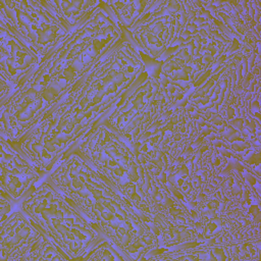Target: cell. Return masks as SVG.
Returning a JSON list of instances; mask_svg holds the SVG:
<instances>
[{
	"instance_id": "obj_19",
	"label": "cell",
	"mask_w": 261,
	"mask_h": 261,
	"mask_svg": "<svg viewBox=\"0 0 261 261\" xmlns=\"http://www.w3.org/2000/svg\"><path fill=\"white\" fill-rule=\"evenodd\" d=\"M44 4L66 25L74 29L90 16L101 4V1H62L46 0Z\"/></svg>"
},
{
	"instance_id": "obj_22",
	"label": "cell",
	"mask_w": 261,
	"mask_h": 261,
	"mask_svg": "<svg viewBox=\"0 0 261 261\" xmlns=\"http://www.w3.org/2000/svg\"><path fill=\"white\" fill-rule=\"evenodd\" d=\"M14 205L16 204L13 203L6 195H4L3 193L0 194V214H1L0 222L5 220L6 217L14 210L13 209Z\"/></svg>"
},
{
	"instance_id": "obj_17",
	"label": "cell",
	"mask_w": 261,
	"mask_h": 261,
	"mask_svg": "<svg viewBox=\"0 0 261 261\" xmlns=\"http://www.w3.org/2000/svg\"><path fill=\"white\" fill-rule=\"evenodd\" d=\"M44 234L17 206L0 222V261H21L41 241Z\"/></svg>"
},
{
	"instance_id": "obj_2",
	"label": "cell",
	"mask_w": 261,
	"mask_h": 261,
	"mask_svg": "<svg viewBox=\"0 0 261 261\" xmlns=\"http://www.w3.org/2000/svg\"><path fill=\"white\" fill-rule=\"evenodd\" d=\"M124 37L101 1L0 106L1 136L18 143Z\"/></svg>"
},
{
	"instance_id": "obj_6",
	"label": "cell",
	"mask_w": 261,
	"mask_h": 261,
	"mask_svg": "<svg viewBox=\"0 0 261 261\" xmlns=\"http://www.w3.org/2000/svg\"><path fill=\"white\" fill-rule=\"evenodd\" d=\"M199 241L258 234V218L249 184L232 165L191 208Z\"/></svg>"
},
{
	"instance_id": "obj_11",
	"label": "cell",
	"mask_w": 261,
	"mask_h": 261,
	"mask_svg": "<svg viewBox=\"0 0 261 261\" xmlns=\"http://www.w3.org/2000/svg\"><path fill=\"white\" fill-rule=\"evenodd\" d=\"M212 132L185 101L173 107L134 147L137 154L162 177L201 137Z\"/></svg>"
},
{
	"instance_id": "obj_15",
	"label": "cell",
	"mask_w": 261,
	"mask_h": 261,
	"mask_svg": "<svg viewBox=\"0 0 261 261\" xmlns=\"http://www.w3.org/2000/svg\"><path fill=\"white\" fill-rule=\"evenodd\" d=\"M0 149V190L18 205L46 175L14 144L2 136Z\"/></svg>"
},
{
	"instance_id": "obj_14",
	"label": "cell",
	"mask_w": 261,
	"mask_h": 261,
	"mask_svg": "<svg viewBox=\"0 0 261 261\" xmlns=\"http://www.w3.org/2000/svg\"><path fill=\"white\" fill-rule=\"evenodd\" d=\"M261 242L258 234L244 238L196 241L172 247H160L146 260L178 261H258Z\"/></svg>"
},
{
	"instance_id": "obj_20",
	"label": "cell",
	"mask_w": 261,
	"mask_h": 261,
	"mask_svg": "<svg viewBox=\"0 0 261 261\" xmlns=\"http://www.w3.org/2000/svg\"><path fill=\"white\" fill-rule=\"evenodd\" d=\"M81 260L121 261L126 260V258L114 244H112L106 238L102 237L85 253Z\"/></svg>"
},
{
	"instance_id": "obj_7",
	"label": "cell",
	"mask_w": 261,
	"mask_h": 261,
	"mask_svg": "<svg viewBox=\"0 0 261 261\" xmlns=\"http://www.w3.org/2000/svg\"><path fill=\"white\" fill-rule=\"evenodd\" d=\"M17 206L70 260H81L103 237L46 176Z\"/></svg>"
},
{
	"instance_id": "obj_1",
	"label": "cell",
	"mask_w": 261,
	"mask_h": 261,
	"mask_svg": "<svg viewBox=\"0 0 261 261\" xmlns=\"http://www.w3.org/2000/svg\"><path fill=\"white\" fill-rule=\"evenodd\" d=\"M146 71L145 58L124 37L14 145L47 175L104 122Z\"/></svg>"
},
{
	"instance_id": "obj_10",
	"label": "cell",
	"mask_w": 261,
	"mask_h": 261,
	"mask_svg": "<svg viewBox=\"0 0 261 261\" xmlns=\"http://www.w3.org/2000/svg\"><path fill=\"white\" fill-rule=\"evenodd\" d=\"M205 12L198 1H156L153 8L124 36L143 57L162 60Z\"/></svg>"
},
{
	"instance_id": "obj_21",
	"label": "cell",
	"mask_w": 261,
	"mask_h": 261,
	"mask_svg": "<svg viewBox=\"0 0 261 261\" xmlns=\"http://www.w3.org/2000/svg\"><path fill=\"white\" fill-rule=\"evenodd\" d=\"M70 260L69 257L50 239L43 237L41 241L35 246L27 261H58Z\"/></svg>"
},
{
	"instance_id": "obj_5",
	"label": "cell",
	"mask_w": 261,
	"mask_h": 261,
	"mask_svg": "<svg viewBox=\"0 0 261 261\" xmlns=\"http://www.w3.org/2000/svg\"><path fill=\"white\" fill-rule=\"evenodd\" d=\"M240 31L207 11L160 60L156 73L184 98L240 44Z\"/></svg>"
},
{
	"instance_id": "obj_3",
	"label": "cell",
	"mask_w": 261,
	"mask_h": 261,
	"mask_svg": "<svg viewBox=\"0 0 261 261\" xmlns=\"http://www.w3.org/2000/svg\"><path fill=\"white\" fill-rule=\"evenodd\" d=\"M76 151L151 226L161 247L199 241L190 209L152 169L106 123L95 127Z\"/></svg>"
},
{
	"instance_id": "obj_13",
	"label": "cell",
	"mask_w": 261,
	"mask_h": 261,
	"mask_svg": "<svg viewBox=\"0 0 261 261\" xmlns=\"http://www.w3.org/2000/svg\"><path fill=\"white\" fill-rule=\"evenodd\" d=\"M0 20L42 59L71 31L43 1L0 0Z\"/></svg>"
},
{
	"instance_id": "obj_18",
	"label": "cell",
	"mask_w": 261,
	"mask_h": 261,
	"mask_svg": "<svg viewBox=\"0 0 261 261\" xmlns=\"http://www.w3.org/2000/svg\"><path fill=\"white\" fill-rule=\"evenodd\" d=\"M115 22L124 32L133 29L156 4V1H102Z\"/></svg>"
},
{
	"instance_id": "obj_12",
	"label": "cell",
	"mask_w": 261,
	"mask_h": 261,
	"mask_svg": "<svg viewBox=\"0 0 261 261\" xmlns=\"http://www.w3.org/2000/svg\"><path fill=\"white\" fill-rule=\"evenodd\" d=\"M250 51V38L243 34L239 46L185 97L184 101L211 128L227 118L237 102L248 71Z\"/></svg>"
},
{
	"instance_id": "obj_9",
	"label": "cell",
	"mask_w": 261,
	"mask_h": 261,
	"mask_svg": "<svg viewBox=\"0 0 261 261\" xmlns=\"http://www.w3.org/2000/svg\"><path fill=\"white\" fill-rule=\"evenodd\" d=\"M231 166L227 151L211 132L197 140L163 178L172 194L190 209Z\"/></svg>"
},
{
	"instance_id": "obj_8",
	"label": "cell",
	"mask_w": 261,
	"mask_h": 261,
	"mask_svg": "<svg viewBox=\"0 0 261 261\" xmlns=\"http://www.w3.org/2000/svg\"><path fill=\"white\" fill-rule=\"evenodd\" d=\"M185 98L164 83L156 71H147L110 111L106 123L126 144L138 142Z\"/></svg>"
},
{
	"instance_id": "obj_4",
	"label": "cell",
	"mask_w": 261,
	"mask_h": 261,
	"mask_svg": "<svg viewBox=\"0 0 261 261\" xmlns=\"http://www.w3.org/2000/svg\"><path fill=\"white\" fill-rule=\"evenodd\" d=\"M46 177L126 260L145 259L161 247L151 226L76 151L61 159Z\"/></svg>"
},
{
	"instance_id": "obj_16",
	"label": "cell",
	"mask_w": 261,
	"mask_h": 261,
	"mask_svg": "<svg viewBox=\"0 0 261 261\" xmlns=\"http://www.w3.org/2000/svg\"><path fill=\"white\" fill-rule=\"evenodd\" d=\"M42 58L0 20V77L16 90Z\"/></svg>"
}]
</instances>
